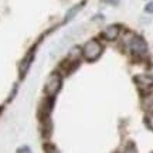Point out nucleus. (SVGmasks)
I'll list each match as a JSON object with an SVG mask.
<instances>
[{"label": "nucleus", "instance_id": "nucleus-1", "mask_svg": "<svg viewBox=\"0 0 153 153\" xmlns=\"http://www.w3.org/2000/svg\"><path fill=\"white\" fill-rule=\"evenodd\" d=\"M102 53H104V45L99 43L98 40H89L82 47V55L89 62L97 61L102 55Z\"/></svg>", "mask_w": 153, "mask_h": 153}, {"label": "nucleus", "instance_id": "nucleus-2", "mask_svg": "<svg viewBox=\"0 0 153 153\" xmlns=\"http://www.w3.org/2000/svg\"><path fill=\"white\" fill-rule=\"evenodd\" d=\"M126 45L133 55H145L148 53V44L140 36L132 34L131 38L126 41Z\"/></svg>", "mask_w": 153, "mask_h": 153}, {"label": "nucleus", "instance_id": "nucleus-3", "mask_svg": "<svg viewBox=\"0 0 153 153\" xmlns=\"http://www.w3.org/2000/svg\"><path fill=\"white\" fill-rule=\"evenodd\" d=\"M61 84H62V76L60 72H51L45 81V87H44V91L48 98H53L57 95V92L61 88Z\"/></svg>", "mask_w": 153, "mask_h": 153}, {"label": "nucleus", "instance_id": "nucleus-4", "mask_svg": "<svg viewBox=\"0 0 153 153\" xmlns=\"http://www.w3.org/2000/svg\"><path fill=\"white\" fill-rule=\"evenodd\" d=\"M119 34H120V26H118V24H111L109 27H106L104 30L102 36H104V38L108 40V41H115L116 38L119 37Z\"/></svg>", "mask_w": 153, "mask_h": 153}, {"label": "nucleus", "instance_id": "nucleus-5", "mask_svg": "<svg viewBox=\"0 0 153 153\" xmlns=\"http://www.w3.org/2000/svg\"><path fill=\"white\" fill-rule=\"evenodd\" d=\"M135 81H136L137 85L140 88H143V89H148L149 87L153 85V79L150 75H137L136 78H135Z\"/></svg>", "mask_w": 153, "mask_h": 153}, {"label": "nucleus", "instance_id": "nucleus-6", "mask_svg": "<svg viewBox=\"0 0 153 153\" xmlns=\"http://www.w3.org/2000/svg\"><path fill=\"white\" fill-rule=\"evenodd\" d=\"M33 57H34V54L33 53H28L27 54V57L23 60V62H22V65H20V74H24V72L28 70V67H30V62L33 61Z\"/></svg>", "mask_w": 153, "mask_h": 153}, {"label": "nucleus", "instance_id": "nucleus-7", "mask_svg": "<svg viewBox=\"0 0 153 153\" xmlns=\"http://www.w3.org/2000/svg\"><path fill=\"white\" fill-rule=\"evenodd\" d=\"M143 108L148 112H153V92L148 94L145 97V99H143Z\"/></svg>", "mask_w": 153, "mask_h": 153}, {"label": "nucleus", "instance_id": "nucleus-8", "mask_svg": "<svg viewBox=\"0 0 153 153\" xmlns=\"http://www.w3.org/2000/svg\"><path fill=\"white\" fill-rule=\"evenodd\" d=\"M44 150H45V153H60L54 145H50V143H47V145L44 146Z\"/></svg>", "mask_w": 153, "mask_h": 153}, {"label": "nucleus", "instance_id": "nucleus-9", "mask_svg": "<svg viewBox=\"0 0 153 153\" xmlns=\"http://www.w3.org/2000/svg\"><path fill=\"white\" fill-rule=\"evenodd\" d=\"M146 120H148V123H149V126L153 129V112H149V115H148V118H146Z\"/></svg>", "mask_w": 153, "mask_h": 153}, {"label": "nucleus", "instance_id": "nucleus-10", "mask_svg": "<svg viewBox=\"0 0 153 153\" xmlns=\"http://www.w3.org/2000/svg\"><path fill=\"white\" fill-rule=\"evenodd\" d=\"M17 153H31V150L27 148V146H24V148H20L17 150Z\"/></svg>", "mask_w": 153, "mask_h": 153}, {"label": "nucleus", "instance_id": "nucleus-11", "mask_svg": "<svg viewBox=\"0 0 153 153\" xmlns=\"http://www.w3.org/2000/svg\"><path fill=\"white\" fill-rule=\"evenodd\" d=\"M146 11H148V13H153V1H150V3L146 4Z\"/></svg>", "mask_w": 153, "mask_h": 153}]
</instances>
